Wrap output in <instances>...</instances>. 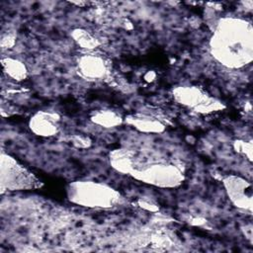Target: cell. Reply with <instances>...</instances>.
I'll return each instance as SVG.
<instances>
[{"label": "cell", "mask_w": 253, "mask_h": 253, "mask_svg": "<svg viewBox=\"0 0 253 253\" xmlns=\"http://www.w3.org/2000/svg\"><path fill=\"white\" fill-rule=\"evenodd\" d=\"M222 184L228 199L235 208L243 211L252 210V184L249 181L236 175H229L222 179Z\"/></svg>", "instance_id": "7"}, {"label": "cell", "mask_w": 253, "mask_h": 253, "mask_svg": "<svg viewBox=\"0 0 253 253\" xmlns=\"http://www.w3.org/2000/svg\"><path fill=\"white\" fill-rule=\"evenodd\" d=\"M129 176L135 180L158 188H176L185 180V169L170 160H141L136 162Z\"/></svg>", "instance_id": "3"}, {"label": "cell", "mask_w": 253, "mask_h": 253, "mask_svg": "<svg viewBox=\"0 0 253 253\" xmlns=\"http://www.w3.org/2000/svg\"><path fill=\"white\" fill-rule=\"evenodd\" d=\"M72 4H75V5H78V6H84L86 4V2H71Z\"/></svg>", "instance_id": "18"}, {"label": "cell", "mask_w": 253, "mask_h": 253, "mask_svg": "<svg viewBox=\"0 0 253 253\" xmlns=\"http://www.w3.org/2000/svg\"><path fill=\"white\" fill-rule=\"evenodd\" d=\"M1 64L3 72L16 82H21L27 79L29 71L24 62L13 57H2Z\"/></svg>", "instance_id": "12"}, {"label": "cell", "mask_w": 253, "mask_h": 253, "mask_svg": "<svg viewBox=\"0 0 253 253\" xmlns=\"http://www.w3.org/2000/svg\"><path fill=\"white\" fill-rule=\"evenodd\" d=\"M90 121L96 126L105 128H112L121 126L124 123V118L114 110L100 109L94 111L90 115Z\"/></svg>", "instance_id": "11"}, {"label": "cell", "mask_w": 253, "mask_h": 253, "mask_svg": "<svg viewBox=\"0 0 253 253\" xmlns=\"http://www.w3.org/2000/svg\"><path fill=\"white\" fill-rule=\"evenodd\" d=\"M42 186L40 179L4 150L0 154L1 194L8 191L35 190Z\"/></svg>", "instance_id": "4"}, {"label": "cell", "mask_w": 253, "mask_h": 253, "mask_svg": "<svg viewBox=\"0 0 253 253\" xmlns=\"http://www.w3.org/2000/svg\"><path fill=\"white\" fill-rule=\"evenodd\" d=\"M210 40L211 56L222 66L239 69L252 62L253 30L249 21L237 17L218 18Z\"/></svg>", "instance_id": "1"}, {"label": "cell", "mask_w": 253, "mask_h": 253, "mask_svg": "<svg viewBox=\"0 0 253 253\" xmlns=\"http://www.w3.org/2000/svg\"><path fill=\"white\" fill-rule=\"evenodd\" d=\"M137 205L139 208H141L145 211H157L159 210V206L155 202H153L149 199L141 198L137 201Z\"/></svg>", "instance_id": "17"}, {"label": "cell", "mask_w": 253, "mask_h": 253, "mask_svg": "<svg viewBox=\"0 0 253 253\" xmlns=\"http://www.w3.org/2000/svg\"><path fill=\"white\" fill-rule=\"evenodd\" d=\"M67 200L77 206L88 209H112L121 205L124 197L119 191L104 183L77 180L66 186Z\"/></svg>", "instance_id": "2"}, {"label": "cell", "mask_w": 253, "mask_h": 253, "mask_svg": "<svg viewBox=\"0 0 253 253\" xmlns=\"http://www.w3.org/2000/svg\"><path fill=\"white\" fill-rule=\"evenodd\" d=\"M60 121V116L55 112L39 111L30 118L29 128L38 136L50 137L58 133Z\"/></svg>", "instance_id": "8"}, {"label": "cell", "mask_w": 253, "mask_h": 253, "mask_svg": "<svg viewBox=\"0 0 253 253\" xmlns=\"http://www.w3.org/2000/svg\"><path fill=\"white\" fill-rule=\"evenodd\" d=\"M71 144L79 149H85L89 148L92 144V140L90 137L85 136L83 134H73L70 137Z\"/></svg>", "instance_id": "14"}, {"label": "cell", "mask_w": 253, "mask_h": 253, "mask_svg": "<svg viewBox=\"0 0 253 253\" xmlns=\"http://www.w3.org/2000/svg\"><path fill=\"white\" fill-rule=\"evenodd\" d=\"M234 149L244 154L250 161L252 160V143L251 141H243V140H235L233 142Z\"/></svg>", "instance_id": "15"}, {"label": "cell", "mask_w": 253, "mask_h": 253, "mask_svg": "<svg viewBox=\"0 0 253 253\" xmlns=\"http://www.w3.org/2000/svg\"><path fill=\"white\" fill-rule=\"evenodd\" d=\"M174 100L181 106L202 115H209L225 109V105L208 94L202 87L178 86L172 90Z\"/></svg>", "instance_id": "5"}, {"label": "cell", "mask_w": 253, "mask_h": 253, "mask_svg": "<svg viewBox=\"0 0 253 253\" xmlns=\"http://www.w3.org/2000/svg\"><path fill=\"white\" fill-rule=\"evenodd\" d=\"M76 70L83 79L89 82H99L109 78L111 63L105 55L97 50L85 51L76 60Z\"/></svg>", "instance_id": "6"}, {"label": "cell", "mask_w": 253, "mask_h": 253, "mask_svg": "<svg viewBox=\"0 0 253 253\" xmlns=\"http://www.w3.org/2000/svg\"><path fill=\"white\" fill-rule=\"evenodd\" d=\"M71 38L85 51H95L101 45L100 41L93 34L82 28L72 30Z\"/></svg>", "instance_id": "13"}, {"label": "cell", "mask_w": 253, "mask_h": 253, "mask_svg": "<svg viewBox=\"0 0 253 253\" xmlns=\"http://www.w3.org/2000/svg\"><path fill=\"white\" fill-rule=\"evenodd\" d=\"M124 122L132 128L145 133H161L166 129V125L161 119L145 113L127 115L124 118Z\"/></svg>", "instance_id": "9"}, {"label": "cell", "mask_w": 253, "mask_h": 253, "mask_svg": "<svg viewBox=\"0 0 253 253\" xmlns=\"http://www.w3.org/2000/svg\"><path fill=\"white\" fill-rule=\"evenodd\" d=\"M138 154L128 148H117L110 152L109 161L113 169L122 174L129 175L134 167Z\"/></svg>", "instance_id": "10"}, {"label": "cell", "mask_w": 253, "mask_h": 253, "mask_svg": "<svg viewBox=\"0 0 253 253\" xmlns=\"http://www.w3.org/2000/svg\"><path fill=\"white\" fill-rule=\"evenodd\" d=\"M16 34L12 31H7L6 33L2 34L0 40V45L2 49H10L16 43Z\"/></svg>", "instance_id": "16"}]
</instances>
